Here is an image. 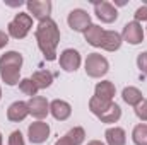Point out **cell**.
Wrapping results in <instances>:
<instances>
[{
  "label": "cell",
  "mask_w": 147,
  "mask_h": 145,
  "mask_svg": "<svg viewBox=\"0 0 147 145\" xmlns=\"http://www.w3.org/2000/svg\"><path fill=\"white\" fill-rule=\"evenodd\" d=\"M50 113L57 121H65L72 114V106L63 99H55L50 103Z\"/></svg>",
  "instance_id": "13"
},
{
  "label": "cell",
  "mask_w": 147,
  "mask_h": 145,
  "mask_svg": "<svg viewBox=\"0 0 147 145\" xmlns=\"http://www.w3.org/2000/svg\"><path fill=\"white\" fill-rule=\"evenodd\" d=\"M80 53L74 48H67L60 53L58 56V63H60V68L65 70V72H75L79 67H80Z\"/></svg>",
  "instance_id": "8"
},
{
  "label": "cell",
  "mask_w": 147,
  "mask_h": 145,
  "mask_svg": "<svg viewBox=\"0 0 147 145\" xmlns=\"http://www.w3.org/2000/svg\"><path fill=\"white\" fill-rule=\"evenodd\" d=\"M67 24L75 33H86L92 22H91V15L84 9H74L67 17Z\"/></svg>",
  "instance_id": "5"
},
{
  "label": "cell",
  "mask_w": 147,
  "mask_h": 145,
  "mask_svg": "<svg viewBox=\"0 0 147 145\" xmlns=\"http://www.w3.org/2000/svg\"><path fill=\"white\" fill-rule=\"evenodd\" d=\"M55 145H74V144L67 138V137H65V135H63V137H60V138L55 142Z\"/></svg>",
  "instance_id": "29"
},
{
  "label": "cell",
  "mask_w": 147,
  "mask_h": 145,
  "mask_svg": "<svg viewBox=\"0 0 147 145\" xmlns=\"http://www.w3.org/2000/svg\"><path fill=\"white\" fill-rule=\"evenodd\" d=\"M105 138L108 145H125L127 144V133L120 126H110L105 132Z\"/></svg>",
  "instance_id": "16"
},
{
  "label": "cell",
  "mask_w": 147,
  "mask_h": 145,
  "mask_svg": "<svg viewBox=\"0 0 147 145\" xmlns=\"http://www.w3.org/2000/svg\"><path fill=\"white\" fill-rule=\"evenodd\" d=\"M120 118H121V108H120L116 103H113V104H111V108L108 109V111H105V113L99 116L101 123H108V125L116 123Z\"/></svg>",
  "instance_id": "20"
},
{
  "label": "cell",
  "mask_w": 147,
  "mask_h": 145,
  "mask_svg": "<svg viewBox=\"0 0 147 145\" xmlns=\"http://www.w3.org/2000/svg\"><path fill=\"white\" fill-rule=\"evenodd\" d=\"M87 145H106V144L101 142V140H91V142H87Z\"/></svg>",
  "instance_id": "30"
},
{
  "label": "cell",
  "mask_w": 147,
  "mask_h": 145,
  "mask_svg": "<svg viewBox=\"0 0 147 145\" xmlns=\"http://www.w3.org/2000/svg\"><path fill=\"white\" fill-rule=\"evenodd\" d=\"M28 108L29 114H33L38 121H43L48 114H50V103L46 101V97L43 96H34L28 101Z\"/></svg>",
  "instance_id": "11"
},
{
  "label": "cell",
  "mask_w": 147,
  "mask_h": 145,
  "mask_svg": "<svg viewBox=\"0 0 147 145\" xmlns=\"http://www.w3.org/2000/svg\"><path fill=\"white\" fill-rule=\"evenodd\" d=\"M31 80L34 82V85L38 89H48L53 84V73L48 72V70H36L33 73Z\"/></svg>",
  "instance_id": "19"
},
{
  "label": "cell",
  "mask_w": 147,
  "mask_h": 145,
  "mask_svg": "<svg viewBox=\"0 0 147 145\" xmlns=\"http://www.w3.org/2000/svg\"><path fill=\"white\" fill-rule=\"evenodd\" d=\"M22 55L19 51H5L0 56V79L7 85H17L21 82Z\"/></svg>",
  "instance_id": "2"
},
{
  "label": "cell",
  "mask_w": 147,
  "mask_h": 145,
  "mask_svg": "<svg viewBox=\"0 0 147 145\" xmlns=\"http://www.w3.org/2000/svg\"><path fill=\"white\" fill-rule=\"evenodd\" d=\"M7 43H9V34H7V33H3V31H0V50H2V48H5V46H7Z\"/></svg>",
  "instance_id": "28"
},
{
  "label": "cell",
  "mask_w": 147,
  "mask_h": 145,
  "mask_svg": "<svg viewBox=\"0 0 147 145\" xmlns=\"http://www.w3.org/2000/svg\"><path fill=\"white\" fill-rule=\"evenodd\" d=\"M34 36H36L38 48L41 50L45 60L55 62L57 60V46L60 43V29H58L57 22L51 17L41 21L38 24Z\"/></svg>",
  "instance_id": "1"
},
{
  "label": "cell",
  "mask_w": 147,
  "mask_h": 145,
  "mask_svg": "<svg viewBox=\"0 0 147 145\" xmlns=\"http://www.w3.org/2000/svg\"><path fill=\"white\" fill-rule=\"evenodd\" d=\"M84 67H86V73L91 79H101V77H105L108 73V70H110L108 60L103 55H99V53H89L87 58H86Z\"/></svg>",
  "instance_id": "4"
},
{
  "label": "cell",
  "mask_w": 147,
  "mask_h": 145,
  "mask_svg": "<svg viewBox=\"0 0 147 145\" xmlns=\"http://www.w3.org/2000/svg\"><path fill=\"white\" fill-rule=\"evenodd\" d=\"M137 67H139V70L147 77V51L139 53V56H137Z\"/></svg>",
  "instance_id": "26"
},
{
  "label": "cell",
  "mask_w": 147,
  "mask_h": 145,
  "mask_svg": "<svg viewBox=\"0 0 147 145\" xmlns=\"http://www.w3.org/2000/svg\"><path fill=\"white\" fill-rule=\"evenodd\" d=\"M121 99H123L128 106H134V108H135L139 103L144 101V96H142L140 89H137V87H134V85H128V87L123 89V92H121Z\"/></svg>",
  "instance_id": "18"
},
{
  "label": "cell",
  "mask_w": 147,
  "mask_h": 145,
  "mask_svg": "<svg viewBox=\"0 0 147 145\" xmlns=\"http://www.w3.org/2000/svg\"><path fill=\"white\" fill-rule=\"evenodd\" d=\"M103 36H105V29L101 26H98V24H91L87 28V31L84 33V38H86L87 44H91L94 48H101Z\"/></svg>",
  "instance_id": "15"
},
{
  "label": "cell",
  "mask_w": 147,
  "mask_h": 145,
  "mask_svg": "<svg viewBox=\"0 0 147 145\" xmlns=\"http://www.w3.org/2000/svg\"><path fill=\"white\" fill-rule=\"evenodd\" d=\"M29 114V108H28V103L26 101H16L12 103L9 109H7V119L12 121V123H21L28 118Z\"/></svg>",
  "instance_id": "12"
},
{
  "label": "cell",
  "mask_w": 147,
  "mask_h": 145,
  "mask_svg": "<svg viewBox=\"0 0 147 145\" xmlns=\"http://www.w3.org/2000/svg\"><path fill=\"white\" fill-rule=\"evenodd\" d=\"M121 43H123V39H121L120 33H116V31H105L101 48L106 50V51H116V50H120Z\"/></svg>",
  "instance_id": "17"
},
{
  "label": "cell",
  "mask_w": 147,
  "mask_h": 145,
  "mask_svg": "<svg viewBox=\"0 0 147 145\" xmlns=\"http://www.w3.org/2000/svg\"><path fill=\"white\" fill-rule=\"evenodd\" d=\"M0 99H2V89H0Z\"/></svg>",
  "instance_id": "32"
},
{
  "label": "cell",
  "mask_w": 147,
  "mask_h": 145,
  "mask_svg": "<svg viewBox=\"0 0 147 145\" xmlns=\"http://www.w3.org/2000/svg\"><path fill=\"white\" fill-rule=\"evenodd\" d=\"M33 28V17L28 12H19L7 24V34L14 39H24Z\"/></svg>",
  "instance_id": "3"
},
{
  "label": "cell",
  "mask_w": 147,
  "mask_h": 145,
  "mask_svg": "<svg viewBox=\"0 0 147 145\" xmlns=\"http://www.w3.org/2000/svg\"><path fill=\"white\" fill-rule=\"evenodd\" d=\"M26 7H28V14L33 19H38L39 22L45 19H50V14H51V2L50 0H28Z\"/></svg>",
  "instance_id": "6"
},
{
  "label": "cell",
  "mask_w": 147,
  "mask_h": 145,
  "mask_svg": "<svg viewBox=\"0 0 147 145\" xmlns=\"http://www.w3.org/2000/svg\"><path fill=\"white\" fill-rule=\"evenodd\" d=\"M9 145H26L24 137H22V133H21L19 130H16V132L10 133V137H9Z\"/></svg>",
  "instance_id": "25"
},
{
  "label": "cell",
  "mask_w": 147,
  "mask_h": 145,
  "mask_svg": "<svg viewBox=\"0 0 147 145\" xmlns=\"http://www.w3.org/2000/svg\"><path fill=\"white\" fill-rule=\"evenodd\" d=\"M0 145H3V138H2V133H0Z\"/></svg>",
  "instance_id": "31"
},
{
  "label": "cell",
  "mask_w": 147,
  "mask_h": 145,
  "mask_svg": "<svg viewBox=\"0 0 147 145\" xmlns=\"http://www.w3.org/2000/svg\"><path fill=\"white\" fill-rule=\"evenodd\" d=\"M135 114L140 121H147V99H144L142 103L135 106Z\"/></svg>",
  "instance_id": "24"
},
{
  "label": "cell",
  "mask_w": 147,
  "mask_h": 145,
  "mask_svg": "<svg viewBox=\"0 0 147 145\" xmlns=\"http://www.w3.org/2000/svg\"><path fill=\"white\" fill-rule=\"evenodd\" d=\"M65 137H67L74 145H80L86 140V132H84L82 126H74V128H70V130L65 133Z\"/></svg>",
  "instance_id": "22"
},
{
  "label": "cell",
  "mask_w": 147,
  "mask_h": 145,
  "mask_svg": "<svg viewBox=\"0 0 147 145\" xmlns=\"http://www.w3.org/2000/svg\"><path fill=\"white\" fill-rule=\"evenodd\" d=\"M134 17H135V21H137V22H146V21H147V5L139 7V9L135 10Z\"/></svg>",
  "instance_id": "27"
},
{
  "label": "cell",
  "mask_w": 147,
  "mask_h": 145,
  "mask_svg": "<svg viewBox=\"0 0 147 145\" xmlns=\"http://www.w3.org/2000/svg\"><path fill=\"white\" fill-rule=\"evenodd\" d=\"M132 140L135 145H147V125L140 123L132 132Z\"/></svg>",
  "instance_id": "21"
},
{
  "label": "cell",
  "mask_w": 147,
  "mask_h": 145,
  "mask_svg": "<svg viewBox=\"0 0 147 145\" xmlns=\"http://www.w3.org/2000/svg\"><path fill=\"white\" fill-rule=\"evenodd\" d=\"M19 89H21L22 94H26V96H29V97L38 96V91H39L31 79H21V82H19Z\"/></svg>",
  "instance_id": "23"
},
{
  "label": "cell",
  "mask_w": 147,
  "mask_h": 145,
  "mask_svg": "<svg viewBox=\"0 0 147 145\" xmlns=\"http://www.w3.org/2000/svg\"><path fill=\"white\" fill-rule=\"evenodd\" d=\"M92 5H94V14H96V17L101 22L111 24V22H115L118 19V10H116V7L113 3H110V2H106V0L92 2Z\"/></svg>",
  "instance_id": "7"
},
{
  "label": "cell",
  "mask_w": 147,
  "mask_h": 145,
  "mask_svg": "<svg viewBox=\"0 0 147 145\" xmlns=\"http://www.w3.org/2000/svg\"><path fill=\"white\" fill-rule=\"evenodd\" d=\"M121 39L127 41L128 44H140L144 41V29H142V24L137 22V21H132V22H127L123 26V31H121Z\"/></svg>",
  "instance_id": "10"
},
{
  "label": "cell",
  "mask_w": 147,
  "mask_h": 145,
  "mask_svg": "<svg viewBox=\"0 0 147 145\" xmlns=\"http://www.w3.org/2000/svg\"><path fill=\"white\" fill-rule=\"evenodd\" d=\"M115 94H116V87H115V84L110 82V80H101V82H98L96 87H94V96H96L98 99L113 101Z\"/></svg>",
  "instance_id": "14"
},
{
  "label": "cell",
  "mask_w": 147,
  "mask_h": 145,
  "mask_svg": "<svg viewBox=\"0 0 147 145\" xmlns=\"http://www.w3.org/2000/svg\"><path fill=\"white\" fill-rule=\"evenodd\" d=\"M50 125L46 121H34L29 125L28 128V137H29V142L34 145L45 144L50 137Z\"/></svg>",
  "instance_id": "9"
}]
</instances>
